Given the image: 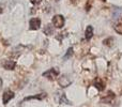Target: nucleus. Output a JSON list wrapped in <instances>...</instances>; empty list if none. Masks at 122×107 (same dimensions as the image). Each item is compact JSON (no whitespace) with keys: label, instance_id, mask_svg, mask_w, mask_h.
<instances>
[{"label":"nucleus","instance_id":"f257e3e1","mask_svg":"<svg viewBox=\"0 0 122 107\" xmlns=\"http://www.w3.org/2000/svg\"><path fill=\"white\" fill-rule=\"evenodd\" d=\"M58 75H59V70H58L57 67H51V69H49L48 71L43 73V76H44V77H47L51 80H54Z\"/></svg>","mask_w":122,"mask_h":107},{"label":"nucleus","instance_id":"f03ea898","mask_svg":"<svg viewBox=\"0 0 122 107\" xmlns=\"http://www.w3.org/2000/svg\"><path fill=\"white\" fill-rule=\"evenodd\" d=\"M51 23H53L55 28L60 29V28H62L63 26H64V17H63L62 15H55V16L53 17Z\"/></svg>","mask_w":122,"mask_h":107},{"label":"nucleus","instance_id":"7ed1b4c3","mask_svg":"<svg viewBox=\"0 0 122 107\" xmlns=\"http://www.w3.org/2000/svg\"><path fill=\"white\" fill-rule=\"evenodd\" d=\"M41 27V19L38 17H33L29 21V29L30 30H38Z\"/></svg>","mask_w":122,"mask_h":107},{"label":"nucleus","instance_id":"20e7f679","mask_svg":"<svg viewBox=\"0 0 122 107\" xmlns=\"http://www.w3.org/2000/svg\"><path fill=\"white\" fill-rule=\"evenodd\" d=\"M93 86H94L99 91H103L104 89H105V82H104L101 78L97 77V78H95L94 82H93Z\"/></svg>","mask_w":122,"mask_h":107},{"label":"nucleus","instance_id":"39448f33","mask_svg":"<svg viewBox=\"0 0 122 107\" xmlns=\"http://www.w3.org/2000/svg\"><path fill=\"white\" fill-rule=\"evenodd\" d=\"M14 97V92L11 90H6L5 92H4L3 97H2V102H3V104H8L9 101H10L11 99H13Z\"/></svg>","mask_w":122,"mask_h":107},{"label":"nucleus","instance_id":"423d86ee","mask_svg":"<svg viewBox=\"0 0 122 107\" xmlns=\"http://www.w3.org/2000/svg\"><path fill=\"white\" fill-rule=\"evenodd\" d=\"M58 82H59V85H60L61 87H67L70 84H71V80L67 78V76H64V75H63L62 77L59 78Z\"/></svg>","mask_w":122,"mask_h":107},{"label":"nucleus","instance_id":"0eeeda50","mask_svg":"<svg viewBox=\"0 0 122 107\" xmlns=\"http://www.w3.org/2000/svg\"><path fill=\"white\" fill-rule=\"evenodd\" d=\"M15 65H16V63L13 60H6L3 62V67L6 70H14Z\"/></svg>","mask_w":122,"mask_h":107},{"label":"nucleus","instance_id":"6e6552de","mask_svg":"<svg viewBox=\"0 0 122 107\" xmlns=\"http://www.w3.org/2000/svg\"><path fill=\"white\" fill-rule=\"evenodd\" d=\"M93 36V27L92 26H88L86 29V33H85V38L86 40H90Z\"/></svg>","mask_w":122,"mask_h":107},{"label":"nucleus","instance_id":"1a4fd4ad","mask_svg":"<svg viewBox=\"0 0 122 107\" xmlns=\"http://www.w3.org/2000/svg\"><path fill=\"white\" fill-rule=\"evenodd\" d=\"M46 97V94L45 93H41V94H36V95H33V97H25V100L24 101H28V100H43Z\"/></svg>","mask_w":122,"mask_h":107},{"label":"nucleus","instance_id":"9d476101","mask_svg":"<svg viewBox=\"0 0 122 107\" xmlns=\"http://www.w3.org/2000/svg\"><path fill=\"white\" fill-rule=\"evenodd\" d=\"M114 97H115V94L112 92V91H109V92H108V94L106 95L105 97H103V99H102V102H104V103H107V102H108V103H110V101H112Z\"/></svg>","mask_w":122,"mask_h":107},{"label":"nucleus","instance_id":"9b49d317","mask_svg":"<svg viewBox=\"0 0 122 107\" xmlns=\"http://www.w3.org/2000/svg\"><path fill=\"white\" fill-rule=\"evenodd\" d=\"M115 30H116L118 33L122 34V19H120V20L115 25Z\"/></svg>","mask_w":122,"mask_h":107},{"label":"nucleus","instance_id":"f8f14e48","mask_svg":"<svg viewBox=\"0 0 122 107\" xmlns=\"http://www.w3.org/2000/svg\"><path fill=\"white\" fill-rule=\"evenodd\" d=\"M44 32L46 34H53V32H54V28L51 27V25H47L46 26V28L44 29Z\"/></svg>","mask_w":122,"mask_h":107},{"label":"nucleus","instance_id":"ddd939ff","mask_svg":"<svg viewBox=\"0 0 122 107\" xmlns=\"http://www.w3.org/2000/svg\"><path fill=\"white\" fill-rule=\"evenodd\" d=\"M72 54H73V48H72V47H70V48L67 49L66 54H65V55H64V57H63V59H67V58H70Z\"/></svg>","mask_w":122,"mask_h":107},{"label":"nucleus","instance_id":"4468645a","mask_svg":"<svg viewBox=\"0 0 122 107\" xmlns=\"http://www.w3.org/2000/svg\"><path fill=\"white\" fill-rule=\"evenodd\" d=\"M60 102H61V103H63V102H65V104H71V103H70V102L66 100V97H65V95H62V97H61Z\"/></svg>","mask_w":122,"mask_h":107},{"label":"nucleus","instance_id":"2eb2a0df","mask_svg":"<svg viewBox=\"0 0 122 107\" xmlns=\"http://www.w3.org/2000/svg\"><path fill=\"white\" fill-rule=\"evenodd\" d=\"M30 2L32 4H34V5H38V4H40L42 2V0H30Z\"/></svg>","mask_w":122,"mask_h":107},{"label":"nucleus","instance_id":"dca6fc26","mask_svg":"<svg viewBox=\"0 0 122 107\" xmlns=\"http://www.w3.org/2000/svg\"><path fill=\"white\" fill-rule=\"evenodd\" d=\"M1 88H2V80H1V78H0V90H1Z\"/></svg>","mask_w":122,"mask_h":107},{"label":"nucleus","instance_id":"f3484780","mask_svg":"<svg viewBox=\"0 0 122 107\" xmlns=\"http://www.w3.org/2000/svg\"><path fill=\"white\" fill-rule=\"evenodd\" d=\"M1 12H2V9H1V8H0V13H1Z\"/></svg>","mask_w":122,"mask_h":107},{"label":"nucleus","instance_id":"a211bd4d","mask_svg":"<svg viewBox=\"0 0 122 107\" xmlns=\"http://www.w3.org/2000/svg\"><path fill=\"white\" fill-rule=\"evenodd\" d=\"M102 1H106V0H102Z\"/></svg>","mask_w":122,"mask_h":107}]
</instances>
